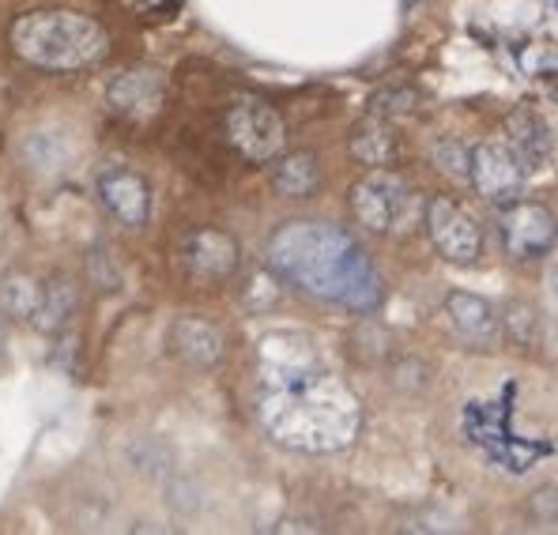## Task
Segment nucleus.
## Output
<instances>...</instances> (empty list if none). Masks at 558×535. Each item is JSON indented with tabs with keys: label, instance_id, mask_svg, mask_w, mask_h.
<instances>
[{
	"label": "nucleus",
	"instance_id": "obj_1",
	"mask_svg": "<svg viewBox=\"0 0 558 535\" xmlns=\"http://www.w3.org/2000/svg\"><path fill=\"white\" fill-rule=\"evenodd\" d=\"M257 423L276 446L325 457L355 446L363 434V400L343 377L314 362H260Z\"/></svg>",
	"mask_w": 558,
	"mask_h": 535
},
{
	"label": "nucleus",
	"instance_id": "obj_2",
	"mask_svg": "<svg viewBox=\"0 0 558 535\" xmlns=\"http://www.w3.org/2000/svg\"><path fill=\"white\" fill-rule=\"evenodd\" d=\"M268 268L302 294L348 313H374L385 302V283L366 250L332 223L294 219L268 238Z\"/></svg>",
	"mask_w": 558,
	"mask_h": 535
},
{
	"label": "nucleus",
	"instance_id": "obj_3",
	"mask_svg": "<svg viewBox=\"0 0 558 535\" xmlns=\"http://www.w3.org/2000/svg\"><path fill=\"white\" fill-rule=\"evenodd\" d=\"M12 49L43 72H80L110 53V35L84 12L43 8V12H23L12 23Z\"/></svg>",
	"mask_w": 558,
	"mask_h": 535
},
{
	"label": "nucleus",
	"instance_id": "obj_4",
	"mask_svg": "<svg viewBox=\"0 0 558 535\" xmlns=\"http://www.w3.org/2000/svg\"><path fill=\"white\" fill-rule=\"evenodd\" d=\"M412 185L392 167H371L351 185V216L371 234H392L412 216Z\"/></svg>",
	"mask_w": 558,
	"mask_h": 535
},
{
	"label": "nucleus",
	"instance_id": "obj_5",
	"mask_svg": "<svg viewBox=\"0 0 558 535\" xmlns=\"http://www.w3.org/2000/svg\"><path fill=\"white\" fill-rule=\"evenodd\" d=\"M227 139L250 162H272L287 147V121L268 98L242 95L227 110Z\"/></svg>",
	"mask_w": 558,
	"mask_h": 535
},
{
	"label": "nucleus",
	"instance_id": "obj_6",
	"mask_svg": "<svg viewBox=\"0 0 558 535\" xmlns=\"http://www.w3.org/2000/svg\"><path fill=\"white\" fill-rule=\"evenodd\" d=\"M524 162L506 139H487V144L468 151V181L487 204H510L524 193Z\"/></svg>",
	"mask_w": 558,
	"mask_h": 535
},
{
	"label": "nucleus",
	"instance_id": "obj_7",
	"mask_svg": "<svg viewBox=\"0 0 558 535\" xmlns=\"http://www.w3.org/2000/svg\"><path fill=\"white\" fill-rule=\"evenodd\" d=\"M426 234H430L434 250L453 265H475L483 257V234L475 219L468 216L457 200L449 196H430L426 200Z\"/></svg>",
	"mask_w": 558,
	"mask_h": 535
},
{
	"label": "nucleus",
	"instance_id": "obj_8",
	"mask_svg": "<svg viewBox=\"0 0 558 535\" xmlns=\"http://www.w3.org/2000/svg\"><path fill=\"white\" fill-rule=\"evenodd\" d=\"M498 230H502L506 253L513 260H539L555 250V211L536 200L517 196V200L502 204Z\"/></svg>",
	"mask_w": 558,
	"mask_h": 535
},
{
	"label": "nucleus",
	"instance_id": "obj_9",
	"mask_svg": "<svg viewBox=\"0 0 558 535\" xmlns=\"http://www.w3.org/2000/svg\"><path fill=\"white\" fill-rule=\"evenodd\" d=\"M106 102H110L113 113H121L129 121H151L167 102V76L159 69H151V64H136V69L110 80Z\"/></svg>",
	"mask_w": 558,
	"mask_h": 535
},
{
	"label": "nucleus",
	"instance_id": "obj_10",
	"mask_svg": "<svg viewBox=\"0 0 558 535\" xmlns=\"http://www.w3.org/2000/svg\"><path fill=\"white\" fill-rule=\"evenodd\" d=\"M98 200L129 230L147 227V219H151V185H147L144 174L129 167H113L98 174Z\"/></svg>",
	"mask_w": 558,
	"mask_h": 535
},
{
	"label": "nucleus",
	"instance_id": "obj_11",
	"mask_svg": "<svg viewBox=\"0 0 558 535\" xmlns=\"http://www.w3.org/2000/svg\"><path fill=\"white\" fill-rule=\"evenodd\" d=\"M178 257H182L189 276L227 279L238 268V242L227 230L204 227V230H193V234L178 245Z\"/></svg>",
	"mask_w": 558,
	"mask_h": 535
},
{
	"label": "nucleus",
	"instance_id": "obj_12",
	"mask_svg": "<svg viewBox=\"0 0 558 535\" xmlns=\"http://www.w3.org/2000/svg\"><path fill=\"white\" fill-rule=\"evenodd\" d=\"M167 343H170V355L182 358L185 366H196V369L219 366L227 355L223 328L211 325V320H201V317H178L167 332Z\"/></svg>",
	"mask_w": 558,
	"mask_h": 535
},
{
	"label": "nucleus",
	"instance_id": "obj_13",
	"mask_svg": "<svg viewBox=\"0 0 558 535\" xmlns=\"http://www.w3.org/2000/svg\"><path fill=\"white\" fill-rule=\"evenodd\" d=\"M506 144L517 151V159L524 162V170H539L551 167L555 159V133L539 113L532 110H517L506 118Z\"/></svg>",
	"mask_w": 558,
	"mask_h": 535
},
{
	"label": "nucleus",
	"instance_id": "obj_14",
	"mask_svg": "<svg viewBox=\"0 0 558 535\" xmlns=\"http://www.w3.org/2000/svg\"><path fill=\"white\" fill-rule=\"evenodd\" d=\"M348 151L363 167H392L400 159V133L389 118H363L348 136Z\"/></svg>",
	"mask_w": 558,
	"mask_h": 535
},
{
	"label": "nucleus",
	"instance_id": "obj_15",
	"mask_svg": "<svg viewBox=\"0 0 558 535\" xmlns=\"http://www.w3.org/2000/svg\"><path fill=\"white\" fill-rule=\"evenodd\" d=\"M20 155L38 174H61V170H69L76 162L80 144L64 129H35V133L23 136Z\"/></svg>",
	"mask_w": 558,
	"mask_h": 535
},
{
	"label": "nucleus",
	"instance_id": "obj_16",
	"mask_svg": "<svg viewBox=\"0 0 558 535\" xmlns=\"http://www.w3.org/2000/svg\"><path fill=\"white\" fill-rule=\"evenodd\" d=\"M446 317L464 340H475V343H487L498 336V313L490 306L483 294H472V291H449L446 294Z\"/></svg>",
	"mask_w": 558,
	"mask_h": 535
},
{
	"label": "nucleus",
	"instance_id": "obj_17",
	"mask_svg": "<svg viewBox=\"0 0 558 535\" xmlns=\"http://www.w3.org/2000/svg\"><path fill=\"white\" fill-rule=\"evenodd\" d=\"M272 162H276L272 185L287 200H306V196H314L317 185H322V162H317L314 151H291V155L279 151Z\"/></svg>",
	"mask_w": 558,
	"mask_h": 535
},
{
	"label": "nucleus",
	"instance_id": "obj_18",
	"mask_svg": "<svg viewBox=\"0 0 558 535\" xmlns=\"http://www.w3.org/2000/svg\"><path fill=\"white\" fill-rule=\"evenodd\" d=\"M38 306H43V279L31 271H8L0 276V313L12 320L31 325Z\"/></svg>",
	"mask_w": 558,
	"mask_h": 535
},
{
	"label": "nucleus",
	"instance_id": "obj_19",
	"mask_svg": "<svg viewBox=\"0 0 558 535\" xmlns=\"http://www.w3.org/2000/svg\"><path fill=\"white\" fill-rule=\"evenodd\" d=\"M72 313H76V287L69 279H49V283H43V306H38L31 325L38 332H61Z\"/></svg>",
	"mask_w": 558,
	"mask_h": 535
},
{
	"label": "nucleus",
	"instance_id": "obj_20",
	"mask_svg": "<svg viewBox=\"0 0 558 535\" xmlns=\"http://www.w3.org/2000/svg\"><path fill=\"white\" fill-rule=\"evenodd\" d=\"M418 102H423V95L412 87H385L371 98V113H377V118H389V121L408 118V113L418 110Z\"/></svg>",
	"mask_w": 558,
	"mask_h": 535
},
{
	"label": "nucleus",
	"instance_id": "obj_21",
	"mask_svg": "<svg viewBox=\"0 0 558 535\" xmlns=\"http://www.w3.org/2000/svg\"><path fill=\"white\" fill-rule=\"evenodd\" d=\"M536 328H539V313H536V306H524V302H517V306H510V313H506V332H510V340H517V343H532Z\"/></svg>",
	"mask_w": 558,
	"mask_h": 535
},
{
	"label": "nucleus",
	"instance_id": "obj_22",
	"mask_svg": "<svg viewBox=\"0 0 558 535\" xmlns=\"http://www.w3.org/2000/svg\"><path fill=\"white\" fill-rule=\"evenodd\" d=\"M434 162H438L441 174L468 181V151L461 144H453V139H441V144L434 147Z\"/></svg>",
	"mask_w": 558,
	"mask_h": 535
},
{
	"label": "nucleus",
	"instance_id": "obj_23",
	"mask_svg": "<svg viewBox=\"0 0 558 535\" xmlns=\"http://www.w3.org/2000/svg\"><path fill=\"white\" fill-rule=\"evenodd\" d=\"M0 351H4V320H0Z\"/></svg>",
	"mask_w": 558,
	"mask_h": 535
}]
</instances>
